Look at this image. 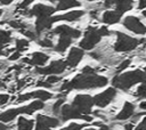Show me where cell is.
<instances>
[{"label": "cell", "mask_w": 146, "mask_h": 130, "mask_svg": "<svg viewBox=\"0 0 146 130\" xmlns=\"http://www.w3.org/2000/svg\"><path fill=\"white\" fill-rule=\"evenodd\" d=\"M2 87H3V83H2V81L0 80V88H2Z\"/></svg>", "instance_id": "50"}, {"label": "cell", "mask_w": 146, "mask_h": 130, "mask_svg": "<svg viewBox=\"0 0 146 130\" xmlns=\"http://www.w3.org/2000/svg\"><path fill=\"white\" fill-rule=\"evenodd\" d=\"M87 1H97V0H87Z\"/></svg>", "instance_id": "53"}, {"label": "cell", "mask_w": 146, "mask_h": 130, "mask_svg": "<svg viewBox=\"0 0 146 130\" xmlns=\"http://www.w3.org/2000/svg\"><path fill=\"white\" fill-rule=\"evenodd\" d=\"M97 31H98V33H99V35H100V36H106V35H108V34H110V31L107 30V27H106V26H102V27H100V29H98Z\"/></svg>", "instance_id": "35"}, {"label": "cell", "mask_w": 146, "mask_h": 130, "mask_svg": "<svg viewBox=\"0 0 146 130\" xmlns=\"http://www.w3.org/2000/svg\"><path fill=\"white\" fill-rule=\"evenodd\" d=\"M108 82L107 78L97 75V74H82L76 75L73 80L66 81L60 87V90H71V89H94L106 86Z\"/></svg>", "instance_id": "1"}, {"label": "cell", "mask_w": 146, "mask_h": 130, "mask_svg": "<svg viewBox=\"0 0 146 130\" xmlns=\"http://www.w3.org/2000/svg\"><path fill=\"white\" fill-rule=\"evenodd\" d=\"M84 125H82V124H78V123H71L68 127H66V128H63L62 130H82V128H83Z\"/></svg>", "instance_id": "30"}, {"label": "cell", "mask_w": 146, "mask_h": 130, "mask_svg": "<svg viewBox=\"0 0 146 130\" xmlns=\"http://www.w3.org/2000/svg\"><path fill=\"white\" fill-rule=\"evenodd\" d=\"M59 120L56 117H50L46 115L39 114L36 116V127L35 130H50L51 128H56L59 125Z\"/></svg>", "instance_id": "10"}, {"label": "cell", "mask_w": 146, "mask_h": 130, "mask_svg": "<svg viewBox=\"0 0 146 130\" xmlns=\"http://www.w3.org/2000/svg\"><path fill=\"white\" fill-rule=\"evenodd\" d=\"M116 35H117V40L114 44V49L115 51H119V52H125V51H131L133 50L139 41L137 39H133L122 32H116Z\"/></svg>", "instance_id": "3"}, {"label": "cell", "mask_w": 146, "mask_h": 130, "mask_svg": "<svg viewBox=\"0 0 146 130\" xmlns=\"http://www.w3.org/2000/svg\"><path fill=\"white\" fill-rule=\"evenodd\" d=\"M139 107H140L141 109H146V101H141L140 105H139Z\"/></svg>", "instance_id": "45"}, {"label": "cell", "mask_w": 146, "mask_h": 130, "mask_svg": "<svg viewBox=\"0 0 146 130\" xmlns=\"http://www.w3.org/2000/svg\"><path fill=\"white\" fill-rule=\"evenodd\" d=\"M55 8L50 7V6H46V5H35L32 10H31V14L36 16V17H43V16H51L54 13H55Z\"/></svg>", "instance_id": "14"}, {"label": "cell", "mask_w": 146, "mask_h": 130, "mask_svg": "<svg viewBox=\"0 0 146 130\" xmlns=\"http://www.w3.org/2000/svg\"><path fill=\"white\" fill-rule=\"evenodd\" d=\"M123 26L127 27L128 30L132 31L133 33L137 34H145L146 33V26L139 21V18L135 16H128L123 21Z\"/></svg>", "instance_id": "8"}, {"label": "cell", "mask_w": 146, "mask_h": 130, "mask_svg": "<svg viewBox=\"0 0 146 130\" xmlns=\"http://www.w3.org/2000/svg\"><path fill=\"white\" fill-rule=\"evenodd\" d=\"M133 129V123H127V124H124V130H132Z\"/></svg>", "instance_id": "44"}, {"label": "cell", "mask_w": 146, "mask_h": 130, "mask_svg": "<svg viewBox=\"0 0 146 130\" xmlns=\"http://www.w3.org/2000/svg\"><path fill=\"white\" fill-rule=\"evenodd\" d=\"M135 94H136L137 97L146 98V79L144 81H141V84L139 86V88L137 89V91Z\"/></svg>", "instance_id": "25"}, {"label": "cell", "mask_w": 146, "mask_h": 130, "mask_svg": "<svg viewBox=\"0 0 146 130\" xmlns=\"http://www.w3.org/2000/svg\"><path fill=\"white\" fill-rule=\"evenodd\" d=\"M11 1H13V0H0V2H1L2 5H9Z\"/></svg>", "instance_id": "46"}, {"label": "cell", "mask_w": 146, "mask_h": 130, "mask_svg": "<svg viewBox=\"0 0 146 130\" xmlns=\"http://www.w3.org/2000/svg\"><path fill=\"white\" fill-rule=\"evenodd\" d=\"M52 25V21L50 16H43V17H38L36 22H35V30L38 33H40L41 31L46 30V29H50Z\"/></svg>", "instance_id": "19"}, {"label": "cell", "mask_w": 146, "mask_h": 130, "mask_svg": "<svg viewBox=\"0 0 146 130\" xmlns=\"http://www.w3.org/2000/svg\"><path fill=\"white\" fill-rule=\"evenodd\" d=\"M59 80H60V78H59V76H57V75H55V74H51V75H49V76L47 78V82H48V83H50V84L56 83V82H58Z\"/></svg>", "instance_id": "32"}, {"label": "cell", "mask_w": 146, "mask_h": 130, "mask_svg": "<svg viewBox=\"0 0 146 130\" xmlns=\"http://www.w3.org/2000/svg\"><path fill=\"white\" fill-rule=\"evenodd\" d=\"M145 79H146L145 72L137 70V71H131L128 73H123L121 75L114 76V79L112 80V83L114 84V87L125 91V90L130 89L135 83L141 82Z\"/></svg>", "instance_id": "2"}, {"label": "cell", "mask_w": 146, "mask_h": 130, "mask_svg": "<svg viewBox=\"0 0 146 130\" xmlns=\"http://www.w3.org/2000/svg\"><path fill=\"white\" fill-rule=\"evenodd\" d=\"M8 99H9V96H8V95H6V94L0 95V105L6 104V103L8 101Z\"/></svg>", "instance_id": "37"}, {"label": "cell", "mask_w": 146, "mask_h": 130, "mask_svg": "<svg viewBox=\"0 0 146 130\" xmlns=\"http://www.w3.org/2000/svg\"><path fill=\"white\" fill-rule=\"evenodd\" d=\"M83 55H84V51L83 49L81 48H76V47H73L67 56V59H66V66L68 67H75L80 62L81 59L83 58Z\"/></svg>", "instance_id": "11"}, {"label": "cell", "mask_w": 146, "mask_h": 130, "mask_svg": "<svg viewBox=\"0 0 146 130\" xmlns=\"http://www.w3.org/2000/svg\"><path fill=\"white\" fill-rule=\"evenodd\" d=\"M80 2L76 0H59L56 10H66L68 8H73V7H79Z\"/></svg>", "instance_id": "22"}, {"label": "cell", "mask_w": 146, "mask_h": 130, "mask_svg": "<svg viewBox=\"0 0 146 130\" xmlns=\"http://www.w3.org/2000/svg\"><path fill=\"white\" fill-rule=\"evenodd\" d=\"M84 15V11L83 10H73V11H70L67 14H64V15H59V16H54L51 17V21L52 23L55 22H58V21H68V22H73V21H76L79 19L81 16Z\"/></svg>", "instance_id": "15"}, {"label": "cell", "mask_w": 146, "mask_h": 130, "mask_svg": "<svg viewBox=\"0 0 146 130\" xmlns=\"http://www.w3.org/2000/svg\"><path fill=\"white\" fill-rule=\"evenodd\" d=\"M30 97L31 98H38L40 100H48L52 97V95L46 90H38V91H33V92H30Z\"/></svg>", "instance_id": "24"}, {"label": "cell", "mask_w": 146, "mask_h": 130, "mask_svg": "<svg viewBox=\"0 0 146 130\" xmlns=\"http://www.w3.org/2000/svg\"><path fill=\"white\" fill-rule=\"evenodd\" d=\"M66 68V63L62 59L59 60H54L50 63V65L44 66V67H36V72L46 75H51V74H60L65 71Z\"/></svg>", "instance_id": "6"}, {"label": "cell", "mask_w": 146, "mask_h": 130, "mask_svg": "<svg viewBox=\"0 0 146 130\" xmlns=\"http://www.w3.org/2000/svg\"><path fill=\"white\" fill-rule=\"evenodd\" d=\"M110 1H111V5L114 3L116 6L117 11L123 14V13H125L132 8V1L133 0H110Z\"/></svg>", "instance_id": "20"}, {"label": "cell", "mask_w": 146, "mask_h": 130, "mask_svg": "<svg viewBox=\"0 0 146 130\" xmlns=\"http://www.w3.org/2000/svg\"><path fill=\"white\" fill-rule=\"evenodd\" d=\"M116 95V90L114 88H108L107 90H105L104 92L95 96L94 99V104H96L98 107H106L115 97Z\"/></svg>", "instance_id": "9"}, {"label": "cell", "mask_w": 146, "mask_h": 130, "mask_svg": "<svg viewBox=\"0 0 146 130\" xmlns=\"http://www.w3.org/2000/svg\"><path fill=\"white\" fill-rule=\"evenodd\" d=\"M96 68H92L91 66H86L82 70V74H96Z\"/></svg>", "instance_id": "34"}, {"label": "cell", "mask_w": 146, "mask_h": 130, "mask_svg": "<svg viewBox=\"0 0 146 130\" xmlns=\"http://www.w3.org/2000/svg\"><path fill=\"white\" fill-rule=\"evenodd\" d=\"M81 119L84 120V121H87V122H91L94 117H92L90 114H82V115H81Z\"/></svg>", "instance_id": "38"}, {"label": "cell", "mask_w": 146, "mask_h": 130, "mask_svg": "<svg viewBox=\"0 0 146 130\" xmlns=\"http://www.w3.org/2000/svg\"><path fill=\"white\" fill-rule=\"evenodd\" d=\"M9 25H10L11 27H15V29H22V27H24V25H23L22 23L16 22V21H11V22H9Z\"/></svg>", "instance_id": "36"}, {"label": "cell", "mask_w": 146, "mask_h": 130, "mask_svg": "<svg viewBox=\"0 0 146 130\" xmlns=\"http://www.w3.org/2000/svg\"><path fill=\"white\" fill-rule=\"evenodd\" d=\"M29 46V41L25 40V39H17L16 40V49L17 51H22V50H25Z\"/></svg>", "instance_id": "27"}, {"label": "cell", "mask_w": 146, "mask_h": 130, "mask_svg": "<svg viewBox=\"0 0 146 130\" xmlns=\"http://www.w3.org/2000/svg\"><path fill=\"white\" fill-rule=\"evenodd\" d=\"M33 125H34L33 120H27L25 117H19L18 119V122H17L18 130H32Z\"/></svg>", "instance_id": "23"}, {"label": "cell", "mask_w": 146, "mask_h": 130, "mask_svg": "<svg viewBox=\"0 0 146 130\" xmlns=\"http://www.w3.org/2000/svg\"><path fill=\"white\" fill-rule=\"evenodd\" d=\"M72 43V39L70 36H66V35H60L59 40H58V43L57 46L55 47V50L58 51V52H64L66 50V48Z\"/></svg>", "instance_id": "21"}, {"label": "cell", "mask_w": 146, "mask_h": 130, "mask_svg": "<svg viewBox=\"0 0 146 130\" xmlns=\"http://www.w3.org/2000/svg\"><path fill=\"white\" fill-rule=\"evenodd\" d=\"M130 64H131V60H130V59H125V60H123V62L116 67V72H122V71L125 70Z\"/></svg>", "instance_id": "29"}, {"label": "cell", "mask_w": 146, "mask_h": 130, "mask_svg": "<svg viewBox=\"0 0 146 130\" xmlns=\"http://www.w3.org/2000/svg\"><path fill=\"white\" fill-rule=\"evenodd\" d=\"M39 44L42 46V47H47V48L52 47V42H51V40H49V39H43V40L39 41Z\"/></svg>", "instance_id": "33"}, {"label": "cell", "mask_w": 146, "mask_h": 130, "mask_svg": "<svg viewBox=\"0 0 146 130\" xmlns=\"http://www.w3.org/2000/svg\"><path fill=\"white\" fill-rule=\"evenodd\" d=\"M138 8H139V9H144V8H146V0H139Z\"/></svg>", "instance_id": "43"}, {"label": "cell", "mask_w": 146, "mask_h": 130, "mask_svg": "<svg viewBox=\"0 0 146 130\" xmlns=\"http://www.w3.org/2000/svg\"><path fill=\"white\" fill-rule=\"evenodd\" d=\"M136 130H146V127H145V125H140V124H139V125L137 127V129H136Z\"/></svg>", "instance_id": "47"}, {"label": "cell", "mask_w": 146, "mask_h": 130, "mask_svg": "<svg viewBox=\"0 0 146 130\" xmlns=\"http://www.w3.org/2000/svg\"><path fill=\"white\" fill-rule=\"evenodd\" d=\"M36 86H39V87H46V88H50L51 87V84L48 83L47 81H39Z\"/></svg>", "instance_id": "40"}, {"label": "cell", "mask_w": 146, "mask_h": 130, "mask_svg": "<svg viewBox=\"0 0 146 130\" xmlns=\"http://www.w3.org/2000/svg\"><path fill=\"white\" fill-rule=\"evenodd\" d=\"M7 129H8V128H7L3 123H0V130H7Z\"/></svg>", "instance_id": "48"}, {"label": "cell", "mask_w": 146, "mask_h": 130, "mask_svg": "<svg viewBox=\"0 0 146 130\" xmlns=\"http://www.w3.org/2000/svg\"><path fill=\"white\" fill-rule=\"evenodd\" d=\"M33 112L34 111L31 108L30 105L23 106V107H18V108H11V109H8V111H6V112H3V113L0 114V121H2V122H9V121H11L13 119H15L19 114H29V115H32Z\"/></svg>", "instance_id": "7"}, {"label": "cell", "mask_w": 146, "mask_h": 130, "mask_svg": "<svg viewBox=\"0 0 146 130\" xmlns=\"http://www.w3.org/2000/svg\"><path fill=\"white\" fill-rule=\"evenodd\" d=\"M144 72H145V74H146V67H145V70H144Z\"/></svg>", "instance_id": "54"}, {"label": "cell", "mask_w": 146, "mask_h": 130, "mask_svg": "<svg viewBox=\"0 0 146 130\" xmlns=\"http://www.w3.org/2000/svg\"><path fill=\"white\" fill-rule=\"evenodd\" d=\"M143 16H144V17H146V9L143 11Z\"/></svg>", "instance_id": "49"}, {"label": "cell", "mask_w": 146, "mask_h": 130, "mask_svg": "<svg viewBox=\"0 0 146 130\" xmlns=\"http://www.w3.org/2000/svg\"><path fill=\"white\" fill-rule=\"evenodd\" d=\"M19 57H21V52H19V51H16V52H14V54L9 57V59H10V60H16V59H18Z\"/></svg>", "instance_id": "39"}, {"label": "cell", "mask_w": 146, "mask_h": 130, "mask_svg": "<svg viewBox=\"0 0 146 130\" xmlns=\"http://www.w3.org/2000/svg\"><path fill=\"white\" fill-rule=\"evenodd\" d=\"M48 59H49L48 55H46V54H43V52H33L32 56H31V59L25 58L24 62L30 63L31 65L42 66V65H44V64L48 62Z\"/></svg>", "instance_id": "17"}, {"label": "cell", "mask_w": 146, "mask_h": 130, "mask_svg": "<svg viewBox=\"0 0 146 130\" xmlns=\"http://www.w3.org/2000/svg\"><path fill=\"white\" fill-rule=\"evenodd\" d=\"M100 38L102 36L99 35L97 29H95V27H88V30L84 32V38L82 39V41H80L81 49H86V50L92 49L100 41Z\"/></svg>", "instance_id": "4"}, {"label": "cell", "mask_w": 146, "mask_h": 130, "mask_svg": "<svg viewBox=\"0 0 146 130\" xmlns=\"http://www.w3.org/2000/svg\"><path fill=\"white\" fill-rule=\"evenodd\" d=\"M32 1H34V0H24V1L19 5V8H26V7H27Z\"/></svg>", "instance_id": "41"}, {"label": "cell", "mask_w": 146, "mask_h": 130, "mask_svg": "<svg viewBox=\"0 0 146 130\" xmlns=\"http://www.w3.org/2000/svg\"><path fill=\"white\" fill-rule=\"evenodd\" d=\"M86 130H96V129H92V128H88V129H86Z\"/></svg>", "instance_id": "51"}, {"label": "cell", "mask_w": 146, "mask_h": 130, "mask_svg": "<svg viewBox=\"0 0 146 130\" xmlns=\"http://www.w3.org/2000/svg\"><path fill=\"white\" fill-rule=\"evenodd\" d=\"M121 16H122V13L117 10H107L103 15V22L106 24H115L120 22Z\"/></svg>", "instance_id": "18"}, {"label": "cell", "mask_w": 146, "mask_h": 130, "mask_svg": "<svg viewBox=\"0 0 146 130\" xmlns=\"http://www.w3.org/2000/svg\"><path fill=\"white\" fill-rule=\"evenodd\" d=\"M1 15H2V10L0 9V16H1Z\"/></svg>", "instance_id": "52"}, {"label": "cell", "mask_w": 146, "mask_h": 130, "mask_svg": "<svg viewBox=\"0 0 146 130\" xmlns=\"http://www.w3.org/2000/svg\"><path fill=\"white\" fill-rule=\"evenodd\" d=\"M72 105L81 113V114H90L91 107L94 105V99L89 95H78Z\"/></svg>", "instance_id": "5"}, {"label": "cell", "mask_w": 146, "mask_h": 130, "mask_svg": "<svg viewBox=\"0 0 146 130\" xmlns=\"http://www.w3.org/2000/svg\"><path fill=\"white\" fill-rule=\"evenodd\" d=\"M54 33L55 34H59V35H66V36H70L71 39H76V38H79L81 35V32L79 30L70 27L67 25H59V26H57L54 30Z\"/></svg>", "instance_id": "13"}, {"label": "cell", "mask_w": 146, "mask_h": 130, "mask_svg": "<svg viewBox=\"0 0 146 130\" xmlns=\"http://www.w3.org/2000/svg\"><path fill=\"white\" fill-rule=\"evenodd\" d=\"M59 113L63 121H67L71 119H81L82 115L73 105H62Z\"/></svg>", "instance_id": "12"}, {"label": "cell", "mask_w": 146, "mask_h": 130, "mask_svg": "<svg viewBox=\"0 0 146 130\" xmlns=\"http://www.w3.org/2000/svg\"><path fill=\"white\" fill-rule=\"evenodd\" d=\"M135 114V106L130 101H125L121 112H119V114L116 115V119L120 120V121H123V120H128L130 119L132 115Z\"/></svg>", "instance_id": "16"}, {"label": "cell", "mask_w": 146, "mask_h": 130, "mask_svg": "<svg viewBox=\"0 0 146 130\" xmlns=\"http://www.w3.org/2000/svg\"><path fill=\"white\" fill-rule=\"evenodd\" d=\"M26 36H29L30 39H34L35 38V34L34 33H32V32H30V31H22Z\"/></svg>", "instance_id": "42"}, {"label": "cell", "mask_w": 146, "mask_h": 130, "mask_svg": "<svg viewBox=\"0 0 146 130\" xmlns=\"http://www.w3.org/2000/svg\"><path fill=\"white\" fill-rule=\"evenodd\" d=\"M30 106H31V108L33 109V111H38V109H41V108H43L44 107V104L42 103V100H35V101H32L31 104H30Z\"/></svg>", "instance_id": "28"}, {"label": "cell", "mask_w": 146, "mask_h": 130, "mask_svg": "<svg viewBox=\"0 0 146 130\" xmlns=\"http://www.w3.org/2000/svg\"><path fill=\"white\" fill-rule=\"evenodd\" d=\"M63 103H64V99H59V100H57V101L55 103V105H54V107H52L54 113H56V114H58V113H59V109H60V107H62Z\"/></svg>", "instance_id": "31"}, {"label": "cell", "mask_w": 146, "mask_h": 130, "mask_svg": "<svg viewBox=\"0 0 146 130\" xmlns=\"http://www.w3.org/2000/svg\"><path fill=\"white\" fill-rule=\"evenodd\" d=\"M9 41H10V32L0 30V44L3 46L5 43H8Z\"/></svg>", "instance_id": "26"}]
</instances>
